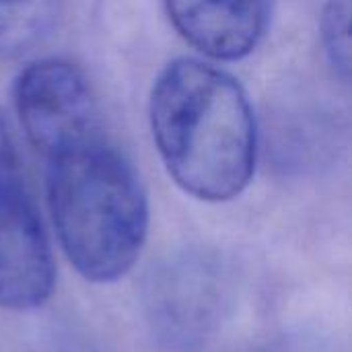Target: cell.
Listing matches in <instances>:
<instances>
[{"label":"cell","instance_id":"6da1fadb","mask_svg":"<svg viewBox=\"0 0 352 352\" xmlns=\"http://www.w3.org/2000/svg\"><path fill=\"white\" fill-rule=\"evenodd\" d=\"M148 118L169 175L190 196L227 202L252 182L256 118L229 72L196 58L169 62L155 78Z\"/></svg>","mask_w":352,"mask_h":352},{"label":"cell","instance_id":"7a4b0ae2","mask_svg":"<svg viewBox=\"0 0 352 352\" xmlns=\"http://www.w3.org/2000/svg\"><path fill=\"white\" fill-rule=\"evenodd\" d=\"M47 204L58 241L91 283L132 270L148 233V198L140 173L103 128L47 157Z\"/></svg>","mask_w":352,"mask_h":352},{"label":"cell","instance_id":"3957f363","mask_svg":"<svg viewBox=\"0 0 352 352\" xmlns=\"http://www.w3.org/2000/svg\"><path fill=\"white\" fill-rule=\"evenodd\" d=\"M56 268L41 219L25 190L0 111V309L27 311L54 291Z\"/></svg>","mask_w":352,"mask_h":352},{"label":"cell","instance_id":"277c9868","mask_svg":"<svg viewBox=\"0 0 352 352\" xmlns=\"http://www.w3.org/2000/svg\"><path fill=\"white\" fill-rule=\"evenodd\" d=\"M14 107L29 142L43 157L103 128L89 78L78 66L58 58L31 62L21 70Z\"/></svg>","mask_w":352,"mask_h":352},{"label":"cell","instance_id":"5b68a950","mask_svg":"<svg viewBox=\"0 0 352 352\" xmlns=\"http://www.w3.org/2000/svg\"><path fill=\"white\" fill-rule=\"evenodd\" d=\"M177 33L212 60L252 54L268 21L266 0H163Z\"/></svg>","mask_w":352,"mask_h":352},{"label":"cell","instance_id":"8992f818","mask_svg":"<svg viewBox=\"0 0 352 352\" xmlns=\"http://www.w3.org/2000/svg\"><path fill=\"white\" fill-rule=\"evenodd\" d=\"M64 0H0V56H23L58 27Z\"/></svg>","mask_w":352,"mask_h":352},{"label":"cell","instance_id":"52a82bcc","mask_svg":"<svg viewBox=\"0 0 352 352\" xmlns=\"http://www.w3.org/2000/svg\"><path fill=\"white\" fill-rule=\"evenodd\" d=\"M322 41L330 64L344 80L351 74V0H330L322 16Z\"/></svg>","mask_w":352,"mask_h":352}]
</instances>
